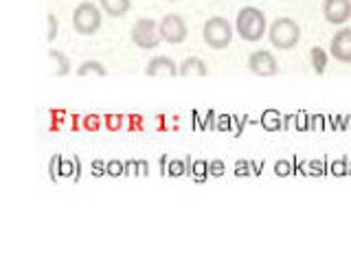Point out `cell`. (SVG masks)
<instances>
[{
	"label": "cell",
	"mask_w": 351,
	"mask_h": 274,
	"mask_svg": "<svg viewBox=\"0 0 351 274\" xmlns=\"http://www.w3.org/2000/svg\"><path fill=\"white\" fill-rule=\"evenodd\" d=\"M235 27H237L239 38L244 40V42H259L263 36H266L268 22H266V16H263L261 9H257V7H244V9H239Z\"/></svg>",
	"instance_id": "obj_1"
},
{
	"label": "cell",
	"mask_w": 351,
	"mask_h": 274,
	"mask_svg": "<svg viewBox=\"0 0 351 274\" xmlns=\"http://www.w3.org/2000/svg\"><path fill=\"white\" fill-rule=\"evenodd\" d=\"M268 40L274 49L290 51L301 40V27L292 18H277L268 29Z\"/></svg>",
	"instance_id": "obj_2"
},
{
	"label": "cell",
	"mask_w": 351,
	"mask_h": 274,
	"mask_svg": "<svg viewBox=\"0 0 351 274\" xmlns=\"http://www.w3.org/2000/svg\"><path fill=\"white\" fill-rule=\"evenodd\" d=\"M104 9H99L93 3H80L73 11V29L80 33V36H95V33L101 29V16Z\"/></svg>",
	"instance_id": "obj_3"
},
{
	"label": "cell",
	"mask_w": 351,
	"mask_h": 274,
	"mask_svg": "<svg viewBox=\"0 0 351 274\" xmlns=\"http://www.w3.org/2000/svg\"><path fill=\"white\" fill-rule=\"evenodd\" d=\"M202 38L206 42V47H211L215 51L226 49L233 42V29H230L228 20L222 16H213L204 22L202 27Z\"/></svg>",
	"instance_id": "obj_4"
},
{
	"label": "cell",
	"mask_w": 351,
	"mask_h": 274,
	"mask_svg": "<svg viewBox=\"0 0 351 274\" xmlns=\"http://www.w3.org/2000/svg\"><path fill=\"white\" fill-rule=\"evenodd\" d=\"M130 38L143 51L156 49L158 44H160V40H162L156 20H152V18H141V20H136L134 27H132V31H130Z\"/></svg>",
	"instance_id": "obj_5"
},
{
	"label": "cell",
	"mask_w": 351,
	"mask_h": 274,
	"mask_svg": "<svg viewBox=\"0 0 351 274\" xmlns=\"http://www.w3.org/2000/svg\"><path fill=\"white\" fill-rule=\"evenodd\" d=\"M158 31H160V38L169 44H182L186 40V22L182 20V16L178 14H167L158 25Z\"/></svg>",
	"instance_id": "obj_6"
},
{
	"label": "cell",
	"mask_w": 351,
	"mask_h": 274,
	"mask_svg": "<svg viewBox=\"0 0 351 274\" xmlns=\"http://www.w3.org/2000/svg\"><path fill=\"white\" fill-rule=\"evenodd\" d=\"M248 71L257 77H274L279 73V64L270 51H255L248 55Z\"/></svg>",
	"instance_id": "obj_7"
},
{
	"label": "cell",
	"mask_w": 351,
	"mask_h": 274,
	"mask_svg": "<svg viewBox=\"0 0 351 274\" xmlns=\"http://www.w3.org/2000/svg\"><path fill=\"white\" fill-rule=\"evenodd\" d=\"M323 16L329 25H345L351 20V0H325Z\"/></svg>",
	"instance_id": "obj_8"
},
{
	"label": "cell",
	"mask_w": 351,
	"mask_h": 274,
	"mask_svg": "<svg viewBox=\"0 0 351 274\" xmlns=\"http://www.w3.org/2000/svg\"><path fill=\"white\" fill-rule=\"evenodd\" d=\"M329 53L336 62L343 64H351V27L340 29L336 36L332 38V44H329Z\"/></svg>",
	"instance_id": "obj_9"
},
{
	"label": "cell",
	"mask_w": 351,
	"mask_h": 274,
	"mask_svg": "<svg viewBox=\"0 0 351 274\" xmlns=\"http://www.w3.org/2000/svg\"><path fill=\"white\" fill-rule=\"evenodd\" d=\"M145 75L147 77H158V75H167L176 77L180 75V66H176V62L167 55H158V58H152L145 66Z\"/></svg>",
	"instance_id": "obj_10"
},
{
	"label": "cell",
	"mask_w": 351,
	"mask_h": 274,
	"mask_svg": "<svg viewBox=\"0 0 351 274\" xmlns=\"http://www.w3.org/2000/svg\"><path fill=\"white\" fill-rule=\"evenodd\" d=\"M208 66L200 58H186L180 64V77H206Z\"/></svg>",
	"instance_id": "obj_11"
},
{
	"label": "cell",
	"mask_w": 351,
	"mask_h": 274,
	"mask_svg": "<svg viewBox=\"0 0 351 274\" xmlns=\"http://www.w3.org/2000/svg\"><path fill=\"white\" fill-rule=\"evenodd\" d=\"M99 5H101V9L106 11V16L123 18L132 7V0H99Z\"/></svg>",
	"instance_id": "obj_12"
},
{
	"label": "cell",
	"mask_w": 351,
	"mask_h": 274,
	"mask_svg": "<svg viewBox=\"0 0 351 274\" xmlns=\"http://www.w3.org/2000/svg\"><path fill=\"white\" fill-rule=\"evenodd\" d=\"M77 75L80 77H86V75H99V77H106L108 71H106V66L101 62H97V60H90V62H84L80 68H77Z\"/></svg>",
	"instance_id": "obj_13"
},
{
	"label": "cell",
	"mask_w": 351,
	"mask_h": 274,
	"mask_svg": "<svg viewBox=\"0 0 351 274\" xmlns=\"http://www.w3.org/2000/svg\"><path fill=\"white\" fill-rule=\"evenodd\" d=\"M49 58L58 62V73H55L58 77H64V75L71 73V62H69V58H66L62 51H49Z\"/></svg>",
	"instance_id": "obj_14"
},
{
	"label": "cell",
	"mask_w": 351,
	"mask_h": 274,
	"mask_svg": "<svg viewBox=\"0 0 351 274\" xmlns=\"http://www.w3.org/2000/svg\"><path fill=\"white\" fill-rule=\"evenodd\" d=\"M325 64H327V55L321 47H316L312 49V66H314V71L321 75L325 71Z\"/></svg>",
	"instance_id": "obj_15"
},
{
	"label": "cell",
	"mask_w": 351,
	"mask_h": 274,
	"mask_svg": "<svg viewBox=\"0 0 351 274\" xmlns=\"http://www.w3.org/2000/svg\"><path fill=\"white\" fill-rule=\"evenodd\" d=\"M261 123L266 125V129H277L279 127V112L277 110H268V112L261 116Z\"/></svg>",
	"instance_id": "obj_16"
},
{
	"label": "cell",
	"mask_w": 351,
	"mask_h": 274,
	"mask_svg": "<svg viewBox=\"0 0 351 274\" xmlns=\"http://www.w3.org/2000/svg\"><path fill=\"white\" fill-rule=\"evenodd\" d=\"M47 20H49V33H47V40H55L58 38V18H55L53 14H49L47 16Z\"/></svg>",
	"instance_id": "obj_17"
},
{
	"label": "cell",
	"mask_w": 351,
	"mask_h": 274,
	"mask_svg": "<svg viewBox=\"0 0 351 274\" xmlns=\"http://www.w3.org/2000/svg\"><path fill=\"white\" fill-rule=\"evenodd\" d=\"M121 171H123V167H121V162H110V164H108V173L119 175Z\"/></svg>",
	"instance_id": "obj_18"
},
{
	"label": "cell",
	"mask_w": 351,
	"mask_h": 274,
	"mask_svg": "<svg viewBox=\"0 0 351 274\" xmlns=\"http://www.w3.org/2000/svg\"><path fill=\"white\" fill-rule=\"evenodd\" d=\"M222 171H224L222 162H215V164H213V173H222Z\"/></svg>",
	"instance_id": "obj_19"
},
{
	"label": "cell",
	"mask_w": 351,
	"mask_h": 274,
	"mask_svg": "<svg viewBox=\"0 0 351 274\" xmlns=\"http://www.w3.org/2000/svg\"><path fill=\"white\" fill-rule=\"evenodd\" d=\"M288 171V167H285V164H277V173H285Z\"/></svg>",
	"instance_id": "obj_20"
},
{
	"label": "cell",
	"mask_w": 351,
	"mask_h": 274,
	"mask_svg": "<svg viewBox=\"0 0 351 274\" xmlns=\"http://www.w3.org/2000/svg\"><path fill=\"white\" fill-rule=\"evenodd\" d=\"M167 3H178V0H167Z\"/></svg>",
	"instance_id": "obj_21"
}]
</instances>
